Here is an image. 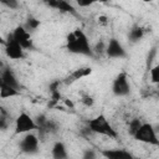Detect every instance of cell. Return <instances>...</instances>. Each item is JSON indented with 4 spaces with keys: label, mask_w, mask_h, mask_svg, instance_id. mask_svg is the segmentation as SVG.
<instances>
[{
    "label": "cell",
    "mask_w": 159,
    "mask_h": 159,
    "mask_svg": "<svg viewBox=\"0 0 159 159\" xmlns=\"http://www.w3.org/2000/svg\"><path fill=\"white\" fill-rule=\"evenodd\" d=\"M5 5L11 9H16L19 6V2H17V0H5Z\"/></svg>",
    "instance_id": "cell-23"
},
{
    "label": "cell",
    "mask_w": 159,
    "mask_h": 159,
    "mask_svg": "<svg viewBox=\"0 0 159 159\" xmlns=\"http://www.w3.org/2000/svg\"><path fill=\"white\" fill-rule=\"evenodd\" d=\"M92 50H93V52H103V51L106 50V47H104V43L101 41V42H98V43L96 45V47L92 48Z\"/></svg>",
    "instance_id": "cell-24"
},
{
    "label": "cell",
    "mask_w": 159,
    "mask_h": 159,
    "mask_svg": "<svg viewBox=\"0 0 159 159\" xmlns=\"http://www.w3.org/2000/svg\"><path fill=\"white\" fill-rule=\"evenodd\" d=\"M11 35H12V37L15 39V41H16L24 50H35L34 41H32V39H31L29 31H27L24 26H21V25L16 26L15 30H14V32H12Z\"/></svg>",
    "instance_id": "cell-6"
},
{
    "label": "cell",
    "mask_w": 159,
    "mask_h": 159,
    "mask_svg": "<svg viewBox=\"0 0 159 159\" xmlns=\"http://www.w3.org/2000/svg\"><path fill=\"white\" fill-rule=\"evenodd\" d=\"M39 26H40V20L34 19V17H29L27 21H26V25H25L24 27L29 31V30H35V29H37Z\"/></svg>",
    "instance_id": "cell-19"
},
{
    "label": "cell",
    "mask_w": 159,
    "mask_h": 159,
    "mask_svg": "<svg viewBox=\"0 0 159 159\" xmlns=\"http://www.w3.org/2000/svg\"><path fill=\"white\" fill-rule=\"evenodd\" d=\"M91 73H92V68H91V67H87V66H86V67H78V68L73 70L68 76L65 77L63 83H66V84H72V83L77 82L78 80L89 76Z\"/></svg>",
    "instance_id": "cell-11"
},
{
    "label": "cell",
    "mask_w": 159,
    "mask_h": 159,
    "mask_svg": "<svg viewBox=\"0 0 159 159\" xmlns=\"http://www.w3.org/2000/svg\"><path fill=\"white\" fill-rule=\"evenodd\" d=\"M47 6L50 7H53L61 12H67V14H71V15H75L77 16V10L67 1V0H42Z\"/></svg>",
    "instance_id": "cell-10"
},
{
    "label": "cell",
    "mask_w": 159,
    "mask_h": 159,
    "mask_svg": "<svg viewBox=\"0 0 159 159\" xmlns=\"http://www.w3.org/2000/svg\"><path fill=\"white\" fill-rule=\"evenodd\" d=\"M4 67H5V65H4V62L0 60V70H1V68H4Z\"/></svg>",
    "instance_id": "cell-28"
},
{
    "label": "cell",
    "mask_w": 159,
    "mask_h": 159,
    "mask_svg": "<svg viewBox=\"0 0 159 159\" xmlns=\"http://www.w3.org/2000/svg\"><path fill=\"white\" fill-rule=\"evenodd\" d=\"M0 112H6V111H5V109H4V107H2V106H1V104H0Z\"/></svg>",
    "instance_id": "cell-29"
},
{
    "label": "cell",
    "mask_w": 159,
    "mask_h": 159,
    "mask_svg": "<svg viewBox=\"0 0 159 159\" xmlns=\"http://www.w3.org/2000/svg\"><path fill=\"white\" fill-rule=\"evenodd\" d=\"M81 102H82L86 107H92V106L94 104V99H93V97L89 96V94H84V96H82Z\"/></svg>",
    "instance_id": "cell-21"
},
{
    "label": "cell",
    "mask_w": 159,
    "mask_h": 159,
    "mask_svg": "<svg viewBox=\"0 0 159 159\" xmlns=\"http://www.w3.org/2000/svg\"><path fill=\"white\" fill-rule=\"evenodd\" d=\"M19 94H20V91H19V89H16V88H14V87L6 84V83L1 80V77H0V98L5 99V98L16 97V96H19Z\"/></svg>",
    "instance_id": "cell-14"
},
{
    "label": "cell",
    "mask_w": 159,
    "mask_h": 159,
    "mask_svg": "<svg viewBox=\"0 0 159 159\" xmlns=\"http://www.w3.org/2000/svg\"><path fill=\"white\" fill-rule=\"evenodd\" d=\"M87 124H88V129L92 133L101 134V135H104V137H108V138H113V139H116L118 137L116 129L112 127V124L108 122L106 116L102 114V113L96 116L94 118L89 119L87 122Z\"/></svg>",
    "instance_id": "cell-2"
},
{
    "label": "cell",
    "mask_w": 159,
    "mask_h": 159,
    "mask_svg": "<svg viewBox=\"0 0 159 159\" xmlns=\"http://www.w3.org/2000/svg\"><path fill=\"white\" fill-rule=\"evenodd\" d=\"M143 1H144V2H150L152 0H143Z\"/></svg>",
    "instance_id": "cell-31"
},
{
    "label": "cell",
    "mask_w": 159,
    "mask_h": 159,
    "mask_svg": "<svg viewBox=\"0 0 159 159\" xmlns=\"http://www.w3.org/2000/svg\"><path fill=\"white\" fill-rule=\"evenodd\" d=\"M0 2H1V4H5V0H0Z\"/></svg>",
    "instance_id": "cell-32"
},
{
    "label": "cell",
    "mask_w": 159,
    "mask_h": 159,
    "mask_svg": "<svg viewBox=\"0 0 159 159\" xmlns=\"http://www.w3.org/2000/svg\"><path fill=\"white\" fill-rule=\"evenodd\" d=\"M51 153H52V157H53L55 159H65V158H67L66 145H65L62 142H60V140L53 144Z\"/></svg>",
    "instance_id": "cell-15"
},
{
    "label": "cell",
    "mask_w": 159,
    "mask_h": 159,
    "mask_svg": "<svg viewBox=\"0 0 159 159\" xmlns=\"http://www.w3.org/2000/svg\"><path fill=\"white\" fill-rule=\"evenodd\" d=\"M99 0H76V4L80 6V7H87V6H91L96 2H98Z\"/></svg>",
    "instance_id": "cell-22"
},
{
    "label": "cell",
    "mask_w": 159,
    "mask_h": 159,
    "mask_svg": "<svg viewBox=\"0 0 159 159\" xmlns=\"http://www.w3.org/2000/svg\"><path fill=\"white\" fill-rule=\"evenodd\" d=\"M104 51H106V55L111 58H124V57H127V51L124 50L122 43L114 37L109 39Z\"/></svg>",
    "instance_id": "cell-8"
},
{
    "label": "cell",
    "mask_w": 159,
    "mask_h": 159,
    "mask_svg": "<svg viewBox=\"0 0 159 159\" xmlns=\"http://www.w3.org/2000/svg\"><path fill=\"white\" fill-rule=\"evenodd\" d=\"M39 142H40L39 138L35 134H32L31 132L25 133L24 138L20 142V149H21V152H24L26 154L36 153L37 148H39Z\"/></svg>",
    "instance_id": "cell-9"
},
{
    "label": "cell",
    "mask_w": 159,
    "mask_h": 159,
    "mask_svg": "<svg viewBox=\"0 0 159 159\" xmlns=\"http://www.w3.org/2000/svg\"><path fill=\"white\" fill-rule=\"evenodd\" d=\"M83 158L84 159H89V158H96V154L93 153V150H86L84 152V154H83Z\"/></svg>",
    "instance_id": "cell-25"
},
{
    "label": "cell",
    "mask_w": 159,
    "mask_h": 159,
    "mask_svg": "<svg viewBox=\"0 0 159 159\" xmlns=\"http://www.w3.org/2000/svg\"><path fill=\"white\" fill-rule=\"evenodd\" d=\"M35 129H37V124L26 112H21L15 119V134H25Z\"/></svg>",
    "instance_id": "cell-4"
},
{
    "label": "cell",
    "mask_w": 159,
    "mask_h": 159,
    "mask_svg": "<svg viewBox=\"0 0 159 159\" xmlns=\"http://www.w3.org/2000/svg\"><path fill=\"white\" fill-rule=\"evenodd\" d=\"M140 124H142V120L139 119V118H134V119H132L130 122H129V127H128V133L133 137V134L137 132V129L140 127Z\"/></svg>",
    "instance_id": "cell-17"
},
{
    "label": "cell",
    "mask_w": 159,
    "mask_h": 159,
    "mask_svg": "<svg viewBox=\"0 0 159 159\" xmlns=\"http://www.w3.org/2000/svg\"><path fill=\"white\" fill-rule=\"evenodd\" d=\"M0 77L6 84H9V86H11V87H14V88L20 91V83H19L16 76L14 75V72L11 71V68H7V67L1 68L0 70Z\"/></svg>",
    "instance_id": "cell-12"
},
{
    "label": "cell",
    "mask_w": 159,
    "mask_h": 159,
    "mask_svg": "<svg viewBox=\"0 0 159 159\" xmlns=\"http://www.w3.org/2000/svg\"><path fill=\"white\" fill-rule=\"evenodd\" d=\"M98 22H99L101 25H107V24H108V20H107V17H106V16H103V15H102V16H99V17H98Z\"/></svg>",
    "instance_id": "cell-26"
},
{
    "label": "cell",
    "mask_w": 159,
    "mask_h": 159,
    "mask_svg": "<svg viewBox=\"0 0 159 159\" xmlns=\"http://www.w3.org/2000/svg\"><path fill=\"white\" fill-rule=\"evenodd\" d=\"M0 45H5V40H4V37L0 35Z\"/></svg>",
    "instance_id": "cell-27"
},
{
    "label": "cell",
    "mask_w": 159,
    "mask_h": 159,
    "mask_svg": "<svg viewBox=\"0 0 159 159\" xmlns=\"http://www.w3.org/2000/svg\"><path fill=\"white\" fill-rule=\"evenodd\" d=\"M112 92L117 97H124L128 96L130 92V84L128 81V75L127 72H120L112 83Z\"/></svg>",
    "instance_id": "cell-5"
},
{
    "label": "cell",
    "mask_w": 159,
    "mask_h": 159,
    "mask_svg": "<svg viewBox=\"0 0 159 159\" xmlns=\"http://www.w3.org/2000/svg\"><path fill=\"white\" fill-rule=\"evenodd\" d=\"M9 113L7 112H0V129L4 130L9 127Z\"/></svg>",
    "instance_id": "cell-18"
},
{
    "label": "cell",
    "mask_w": 159,
    "mask_h": 159,
    "mask_svg": "<svg viewBox=\"0 0 159 159\" xmlns=\"http://www.w3.org/2000/svg\"><path fill=\"white\" fill-rule=\"evenodd\" d=\"M150 77H152V82L153 83H158L159 82V66H154L150 70Z\"/></svg>",
    "instance_id": "cell-20"
},
{
    "label": "cell",
    "mask_w": 159,
    "mask_h": 159,
    "mask_svg": "<svg viewBox=\"0 0 159 159\" xmlns=\"http://www.w3.org/2000/svg\"><path fill=\"white\" fill-rule=\"evenodd\" d=\"M143 36H144V30L138 25H134L129 31V40L132 42H138Z\"/></svg>",
    "instance_id": "cell-16"
},
{
    "label": "cell",
    "mask_w": 159,
    "mask_h": 159,
    "mask_svg": "<svg viewBox=\"0 0 159 159\" xmlns=\"http://www.w3.org/2000/svg\"><path fill=\"white\" fill-rule=\"evenodd\" d=\"M133 138L138 142L152 144V145H159V139L157 137L155 129L150 123H142L140 127L137 129V132L133 134Z\"/></svg>",
    "instance_id": "cell-3"
},
{
    "label": "cell",
    "mask_w": 159,
    "mask_h": 159,
    "mask_svg": "<svg viewBox=\"0 0 159 159\" xmlns=\"http://www.w3.org/2000/svg\"><path fill=\"white\" fill-rule=\"evenodd\" d=\"M102 155L108 159H130L133 155L123 149H111V150H103Z\"/></svg>",
    "instance_id": "cell-13"
},
{
    "label": "cell",
    "mask_w": 159,
    "mask_h": 159,
    "mask_svg": "<svg viewBox=\"0 0 159 159\" xmlns=\"http://www.w3.org/2000/svg\"><path fill=\"white\" fill-rule=\"evenodd\" d=\"M106 1H108V0H99V2H106Z\"/></svg>",
    "instance_id": "cell-30"
},
{
    "label": "cell",
    "mask_w": 159,
    "mask_h": 159,
    "mask_svg": "<svg viewBox=\"0 0 159 159\" xmlns=\"http://www.w3.org/2000/svg\"><path fill=\"white\" fill-rule=\"evenodd\" d=\"M66 48L71 53L76 55H83L87 57H93L94 52L92 50V46L89 43V40L83 30L76 29L72 32H70L66 37Z\"/></svg>",
    "instance_id": "cell-1"
},
{
    "label": "cell",
    "mask_w": 159,
    "mask_h": 159,
    "mask_svg": "<svg viewBox=\"0 0 159 159\" xmlns=\"http://www.w3.org/2000/svg\"><path fill=\"white\" fill-rule=\"evenodd\" d=\"M5 53L9 58L11 60H21L25 53H24V48L15 41V39L12 37V35H9L7 40H5Z\"/></svg>",
    "instance_id": "cell-7"
}]
</instances>
